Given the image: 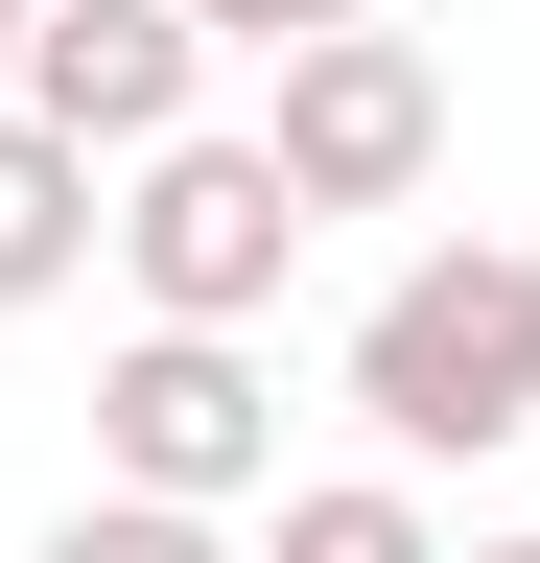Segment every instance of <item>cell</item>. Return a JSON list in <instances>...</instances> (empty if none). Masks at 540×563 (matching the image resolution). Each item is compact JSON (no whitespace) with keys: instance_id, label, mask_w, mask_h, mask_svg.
<instances>
[{"instance_id":"1","label":"cell","mask_w":540,"mask_h":563,"mask_svg":"<svg viewBox=\"0 0 540 563\" xmlns=\"http://www.w3.org/2000/svg\"><path fill=\"white\" fill-rule=\"evenodd\" d=\"M353 422H376L399 493L540 446V258H517V235H423V258L353 306Z\"/></svg>"},{"instance_id":"2","label":"cell","mask_w":540,"mask_h":563,"mask_svg":"<svg viewBox=\"0 0 540 563\" xmlns=\"http://www.w3.org/2000/svg\"><path fill=\"white\" fill-rule=\"evenodd\" d=\"M283 258H306V211H283V165H258L235 118H188L165 165H118V282H142V329H283Z\"/></svg>"},{"instance_id":"3","label":"cell","mask_w":540,"mask_h":563,"mask_svg":"<svg viewBox=\"0 0 540 563\" xmlns=\"http://www.w3.org/2000/svg\"><path fill=\"white\" fill-rule=\"evenodd\" d=\"M95 493H142V517H258V493H283V376H258L235 329H118Z\"/></svg>"},{"instance_id":"4","label":"cell","mask_w":540,"mask_h":563,"mask_svg":"<svg viewBox=\"0 0 540 563\" xmlns=\"http://www.w3.org/2000/svg\"><path fill=\"white\" fill-rule=\"evenodd\" d=\"M258 165H283V211L329 235V211H423V165H447V70L399 47V24H353V47H283V95L235 118Z\"/></svg>"},{"instance_id":"5","label":"cell","mask_w":540,"mask_h":563,"mask_svg":"<svg viewBox=\"0 0 540 563\" xmlns=\"http://www.w3.org/2000/svg\"><path fill=\"white\" fill-rule=\"evenodd\" d=\"M0 118H47V141L118 188V165H165V141L212 118V47H188V0H47V24H24V95H0Z\"/></svg>"},{"instance_id":"6","label":"cell","mask_w":540,"mask_h":563,"mask_svg":"<svg viewBox=\"0 0 540 563\" xmlns=\"http://www.w3.org/2000/svg\"><path fill=\"white\" fill-rule=\"evenodd\" d=\"M95 258H118V188H95L47 118H0V329H24V306H71Z\"/></svg>"},{"instance_id":"7","label":"cell","mask_w":540,"mask_h":563,"mask_svg":"<svg viewBox=\"0 0 540 563\" xmlns=\"http://www.w3.org/2000/svg\"><path fill=\"white\" fill-rule=\"evenodd\" d=\"M258 563H447V517L399 470H283V540H258Z\"/></svg>"},{"instance_id":"8","label":"cell","mask_w":540,"mask_h":563,"mask_svg":"<svg viewBox=\"0 0 540 563\" xmlns=\"http://www.w3.org/2000/svg\"><path fill=\"white\" fill-rule=\"evenodd\" d=\"M24 563H258V540H235V517H142V493H71Z\"/></svg>"},{"instance_id":"9","label":"cell","mask_w":540,"mask_h":563,"mask_svg":"<svg viewBox=\"0 0 540 563\" xmlns=\"http://www.w3.org/2000/svg\"><path fill=\"white\" fill-rule=\"evenodd\" d=\"M376 24V0H188V47H258V70H283V47H353Z\"/></svg>"},{"instance_id":"10","label":"cell","mask_w":540,"mask_h":563,"mask_svg":"<svg viewBox=\"0 0 540 563\" xmlns=\"http://www.w3.org/2000/svg\"><path fill=\"white\" fill-rule=\"evenodd\" d=\"M24 24H47V0H0V47H24Z\"/></svg>"},{"instance_id":"11","label":"cell","mask_w":540,"mask_h":563,"mask_svg":"<svg viewBox=\"0 0 540 563\" xmlns=\"http://www.w3.org/2000/svg\"><path fill=\"white\" fill-rule=\"evenodd\" d=\"M470 563H540V540H470Z\"/></svg>"},{"instance_id":"12","label":"cell","mask_w":540,"mask_h":563,"mask_svg":"<svg viewBox=\"0 0 540 563\" xmlns=\"http://www.w3.org/2000/svg\"><path fill=\"white\" fill-rule=\"evenodd\" d=\"M0 95H24V47H0Z\"/></svg>"}]
</instances>
